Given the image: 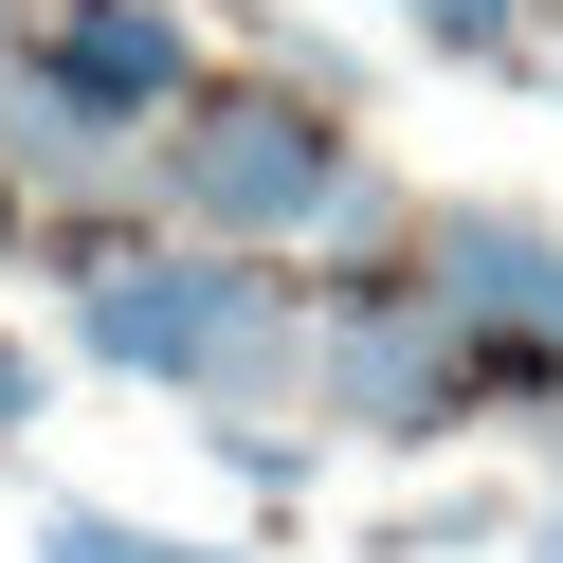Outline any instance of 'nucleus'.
<instances>
[{
  "label": "nucleus",
  "instance_id": "f257e3e1",
  "mask_svg": "<svg viewBox=\"0 0 563 563\" xmlns=\"http://www.w3.org/2000/svg\"><path fill=\"white\" fill-rule=\"evenodd\" d=\"M74 345H91L110 382H164V400H200V437H273V400L328 364V309H291V273H273V255L146 236L110 291H74Z\"/></svg>",
  "mask_w": 563,
  "mask_h": 563
},
{
  "label": "nucleus",
  "instance_id": "f03ea898",
  "mask_svg": "<svg viewBox=\"0 0 563 563\" xmlns=\"http://www.w3.org/2000/svg\"><path fill=\"white\" fill-rule=\"evenodd\" d=\"M146 200L200 255H291V236H328L345 200H364V146H345L328 91H200V110L164 128Z\"/></svg>",
  "mask_w": 563,
  "mask_h": 563
},
{
  "label": "nucleus",
  "instance_id": "7ed1b4c3",
  "mask_svg": "<svg viewBox=\"0 0 563 563\" xmlns=\"http://www.w3.org/2000/svg\"><path fill=\"white\" fill-rule=\"evenodd\" d=\"M309 382H328V418H345V437H382V454H437L454 418L490 400V382H473V328L418 291V255L328 291V364H309Z\"/></svg>",
  "mask_w": 563,
  "mask_h": 563
},
{
  "label": "nucleus",
  "instance_id": "20e7f679",
  "mask_svg": "<svg viewBox=\"0 0 563 563\" xmlns=\"http://www.w3.org/2000/svg\"><path fill=\"white\" fill-rule=\"evenodd\" d=\"M418 291L473 328V382H490V400H563V219L454 200V219H418Z\"/></svg>",
  "mask_w": 563,
  "mask_h": 563
},
{
  "label": "nucleus",
  "instance_id": "39448f33",
  "mask_svg": "<svg viewBox=\"0 0 563 563\" xmlns=\"http://www.w3.org/2000/svg\"><path fill=\"white\" fill-rule=\"evenodd\" d=\"M19 55H37L55 91H91L110 128H146V146L200 110V37H183V0H37V37H19Z\"/></svg>",
  "mask_w": 563,
  "mask_h": 563
},
{
  "label": "nucleus",
  "instance_id": "423d86ee",
  "mask_svg": "<svg viewBox=\"0 0 563 563\" xmlns=\"http://www.w3.org/2000/svg\"><path fill=\"white\" fill-rule=\"evenodd\" d=\"M0 164H19V200H128L164 146H146V128H110L91 91H55L37 55H19V74H0Z\"/></svg>",
  "mask_w": 563,
  "mask_h": 563
},
{
  "label": "nucleus",
  "instance_id": "0eeeda50",
  "mask_svg": "<svg viewBox=\"0 0 563 563\" xmlns=\"http://www.w3.org/2000/svg\"><path fill=\"white\" fill-rule=\"evenodd\" d=\"M37 563H255V545H183V527H128V509H55Z\"/></svg>",
  "mask_w": 563,
  "mask_h": 563
},
{
  "label": "nucleus",
  "instance_id": "6e6552de",
  "mask_svg": "<svg viewBox=\"0 0 563 563\" xmlns=\"http://www.w3.org/2000/svg\"><path fill=\"white\" fill-rule=\"evenodd\" d=\"M418 37L454 74H527V0H418Z\"/></svg>",
  "mask_w": 563,
  "mask_h": 563
},
{
  "label": "nucleus",
  "instance_id": "1a4fd4ad",
  "mask_svg": "<svg viewBox=\"0 0 563 563\" xmlns=\"http://www.w3.org/2000/svg\"><path fill=\"white\" fill-rule=\"evenodd\" d=\"M490 527H509V509H400V527H382V563H454V545H490Z\"/></svg>",
  "mask_w": 563,
  "mask_h": 563
},
{
  "label": "nucleus",
  "instance_id": "9d476101",
  "mask_svg": "<svg viewBox=\"0 0 563 563\" xmlns=\"http://www.w3.org/2000/svg\"><path fill=\"white\" fill-rule=\"evenodd\" d=\"M37 418H55V364H37V345H0V454L37 437Z\"/></svg>",
  "mask_w": 563,
  "mask_h": 563
},
{
  "label": "nucleus",
  "instance_id": "9b49d317",
  "mask_svg": "<svg viewBox=\"0 0 563 563\" xmlns=\"http://www.w3.org/2000/svg\"><path fill=\"white\" fill-rule=\"evenodd\" d=\"M19 37H37V19H19V0H0V74H19Z\"/></svg>",
  "mask_w": 563,
  "mask_h": 563
},
{
  "label": "nucleus",
  "instance_id": "f8f14e48",
  "mask_svg": "<svg viewBox=\"0 0 563 563\" xmlns=\"http://www.w3.org/2000/svg\"><path fill=\"white\" fill-rule=\"evenodd\" d=\"M527 563H563V509H545V527H527Z\"/></svg>",
  "mask_w": 563,
  "mask_h": 563
},
{
  "label": "nucleus",
  "instance_id": "ddd939ff",
  "mask_svg": "<svg viewBox=\"0 0 563 563\" xmlns=\"http://www.w3.org/2000/svg\"><path fill=\"white\" fill-rule=\"evenodd\" d=\"M0 236H19V164H0Z\"/></svg>",
  "mask_w": 563,
  "mask_h": 563
},
{
  "label": "nucleus",
  "instance_id": "4468645a",
  "mask_svg": "<svg viewBox=\"0 0 563 563\" xmlns=\"http://www.w3.org/2000/svg\"><path fill=\"white\" fill-rule=\"evenodd\" d=\"M400 19H418V0H400Z\"/></svg>",
  "mask_w": 563,
  "mask_h": 563
}]
</instances>
